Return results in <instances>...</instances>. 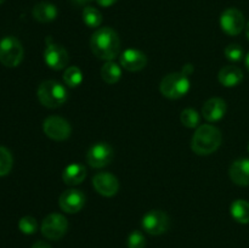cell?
Returning a JSON list of instances; mask_svg holds the SVG:
<instances>
[{
    "label": "cell",
    "instance_id": "11",
    "mask_svg": "<svg viewBox=\"0 0 249 248\" xmlns=\"http://www.w3.org/2000/svg\"><path fill=\"white\" fill-rule=\"evenodd\" d=\"M220 27L228 35H238L246 27L245 16L235 7L226 9L220 16Z\"/></svg>",
    "mask_w": 249,
    "mask_h": 248
},
{
    "label": "cell",
    "instance_id": "2",
    "mask_svg": "<svg viewBox=\"0 0 249 248\" xmlns=\"http://www.w3.org/2000/svg\"><path fill=\"white\" fill-rule=\"evenodd\" d=\"M221 131L212 124H202L195 131L191 141V148L199 156H207L215 152L221 145Z\"/></svg>",
    "mask_w": 249,
    "mask_h": 248
},
{
    "label": "cell",
    "instance_id": "21",
    "mask_svg": "<svg viewBox=\"0 0 249 248\" xmlns=\"http://www.w3.org/2000/svg\"><path fill=\"white\" fill-rule=\"evenodd\" d=\"M101 77L107 84H116L122 77V68L113 61H106L101 68Z\"/></svg>",
    "mask_w": 249,
    "mask_h": 248
},
{
    "label": "cell",
    "instance_id": "25",
    "mask_svg": "<svg viewBox=\"0 0 249 248\" xmlns=\"http://www.w3.org/2000/svg\"><path fill=\"white\" fill-rule=\"evenodd\" d=\"M180 121L186 128H197L201 121L198 112L194 108H186L180 114Z\"/></svg>",
    "mask_w": 249,
    "mask_h": 248
},
{
    "label": "cell",
    "instance_id": "29",
    "mask_svg": "<svg viewBox=\"0 0 249 248\" xmlns=\"http://www.w3.org/2000/svg\"><path fill=\"white\" fill-rule=\"evenodd\" d=\"M117 1H118V0H96L97 4L102 7H109L112 6V5L116 4Z\"/></svg>",
    "mask_w": 249,
    "mask_h": 248
},
{
    "label": "cell",
    "instance_id": "36",
    "mask_svg": "<svg viewBox=\"0 0 249 248\" xmlns=\"http://www.w3.org/2000/svg\"><path fill=\"white\" fill-rule=\"evenodd\" d=\"M248 151H249V145H248Z\"/></svg>",
    "mask_w": 249,
    "mask_h": 248
},
{
    "label": "cell",
    "instance_id": "10",
    "mask_svg": "<svg viewBox=\"0 0 249 248\" xmlns=\"http://www.w3.org/2000/svg\"><path fill=\"white\" fill-rule=\"evenodd\" d=\"M113 148L106 142H97L89 148L87 153V162L91 168L106 167L113 159Z\"/></svg>",
    "mask_w": 249,
    "mask_h": 248
},
{
    "label": "cell",
    "instance_id": "17",
    "mask_svg": "<svg viewBox=\"0 0 249 248\" xmlns=\"http://www.w3.org/2000/svg\"><path fill=\"white\" fill-rule=\"evenodd\" d=\"M219 83L226 88L237 87L243 80V72L237 66H225L219 71Z\"/></svg>",
    "mask_w": 249,
    "mask_h": 248
},
{
    "label": "cell",
    "instance_id": "24",
    "mask_svg": "<svg viewBox=\"0 0 249 248\" xmlns=\"http://www.w3.org/2000/svg\"><path fill=\"white\" fill-rule=\"evenodd\" d=\"M14 165V157L11 152L4 146H0V177L9 174Z\"/></svg>",
    "mask_w": 249,
    "mask_h": 248
},
{
    "label": "cell",
    "instance_id": "33",
    "mask_svg": "<svg viewBox=\"0 0 249 248\" xmlns=\"http://www.w3.org/2000/svg\"><path fill=\"white\" fill-rule=\"evenodd\" d=\"M245 62H246V66H247L248 71H249V53L246 55V58H245Z\"/></svg>",
    "mask_w": 249,
    "mask_h": 248
},
{
    "label": "cell",
    "instance_id": "16",
    "mask_svg": "<svg viewBox=\"0 0 249 248\" xmlns=\"http://www.w3.org/2000/svg\"><path fill=\"white\" fill-rule=\"evenodd\" d=\"M230 179L238 186H248L249 185V159L240 158L231 164L229 169Z\"/></svg>",
    "mask_w": 249,
    "mask_h": 248
},
{
    "label": "cell",
    "instance_id": "4",
    "mask_svg": "<svg viewBox=\"0 0 249 248\" xmlns=\"http://www.w3.org/2000/svg\"><path fill=\"white\" fill-rule=\"evenodd\" d=\"M160 94L170 100L181 99L189 92L190 79L182 72L170 73L165 75L160 84Z\"/></svg>",
    "mask_w": 249,
    "mask_h": 248
},
{
    "label": "cell",
    "instance_id": "22",
    "mask_svg": "<svg viewBox=\"0 0 249 248\" xmlns=\"http://www.w3.org/2000/svg\"><path fill=\"white\" fill-rule=\"evenodd\" d=\"M83 21L89 28H97L102 23V14L92 6H85L83 10Z\"/></svg>",
    "mask_w": 249,
    "mask_h": 248
},
{
    "label": "cell",
    "instance_id": "26",
    "mask_svg": "<svg viewBox=\"0 0 249 248\" xmlns=\"http://www.w3.org/2000/svg\"><path fill=\"white\" fill-rule=\"evenodd\" d=\"M18 229L24 235H33L38 230V223H36V218L31 215H26L19 219Z\"/></svg>",
    "mask_w": 249,
    "mask_h": 248
},
{
    "label": "cell",
    "instance_id": "8",
    "mask_svg": "<svg viewBox=\"0 0 249 248\" xmlns=\"http://www.w3.org/2000/svg\"><path fill=\"white\" fill-rule=\"evenodd\" d=\"M43 130L48 138L55 141L67 140L72 134L71 124L65 118L58 116H50L43 123Z\"/></svg>",
    "mask_w": 249,
    "mask_h": 248
},
{
    "label": "cell",
    "instance_id": "32",
    "mask_svg": "<svg viewBox=\"0 0 249 248\" xmlns=\"http://www.w3.org/2000/svg\"><path fill=\"white\" fill-rule=\"evenodd\" d=\"M192 72H194V66L190 65V63H187V65H185L184 68H182V73H184V74L190 75Z\"/></svg>",
    "mask_w": 249,
    "mask_h": 248
},
{
    "label": "cell",
    "instance_id": "20",
    "mask_svg": "<svg viewBox=\"0 0 249 248\" xmlns=\"http://www.w3.org/2000/svg\"><path fill=\"white\" fill-rule=\"evenodd\" d=\"M231 216L240 224H249V202L246 199H236L230 207Z\"/></svg>",
    "mask_w": 249,
    "mask_h": 248
},
{
    "label": "cell",
    "instance_id": "14",
    "mask_svg": "<svg viewBox=\"0 0 249 248\" xmlns=\"http://www.w3.org/2000/svg\"><path fill=\"white\" fill-rule=\"evenodd\" d=\"M119 62L124 70L129 72H139L142 68H145L147 63V57L145 53L136 49H126L121 53Z\"/></svg>",
    "mask_w": 249,
    "mask_h": 248
},
{
    "label": "cell",
    "instance_id": "5",
    "mask_svg": "<svg viewBox=\"0 0 249 248\" xmlns=\"http://www.w3.org/2000/svg\"><path fill=\"white\" fill-rule=\"evenodd\" d=\"M23 46L17 38L7 35L0 40V63L5 67H17L23 60Z\"/></svg>",
    "mask_w": 249,
    "mask_h": 248
},
{
    "label": "cell",
    "instance_id": "6",
    "mask_svg": "<svg viewBox=\"0 0 249 248\" xmlns=\"http://www.w3.org/2000/svg\"><path fill=\"white\" fill-rule=\"evenodd\" d=\"M41 233L49 240L57 241L65 236L68 230V220L58 213H51L41 223Z\"/></svg>",
    "mask_w": 249,
    "mask_h": 248
},
{
    "label": "cell",
    "instance_id": "31",
    "mask_svg": "<svg viewBox=\"0 0 249 248\" xmlns=\"http://www.w3.org/2000/svg\"><path fill=\"white\" fill-rule=\"evenodd\" d=\"M32 248H51V246L49 243L44 242V241H38V242L32 246Z\"/></svg>",
    "mask_w": 249,
    "mask_h": 248
},
{
    "label": "cell",
    "instance_id": "7",
    "mask_svg": "<svg viewBox=\"0 0 249 248\" xmlns=\"http://www.w3.org/2000/svg\"><path fill=\"white\" fill-rule=\"evenodd\" d=\"M141 225H142V229L147 233L153 236H158L167 232L170 226V219L168 216V214L164 213L163 211L153 209V211L147 212L142 216Z\"/></svg>",
    "mask_w": 249,
    "mask_h": 248
},
{
    "label": "cell",
    "instance_id": "3",
    "mask_svg": "<svg viewBox=\"0 0 249 248\" xmlns=\"http://www.w3.org/2000/svg\"><path fill=\"white\" fill-rule=\"evenodd\" d=\"M38 100L44 107L57 108L68 99L67 89L56 80H45L38 88Z\"/></svg>",
    "mask_w": 249,
    "mask_h": 248
},
{
    "label": "cell",
    "instance_id": "35",
    "mask_svg": "<svg viewBox=\"0 0 249 248\" xmlns=\"http://www.w3.org/2000/svg\"><path fill=\"white\" fill-rule=\"evenodd\" d=\"M4 1H5V0H0V5H1Z\"/></svg>",
    "mask_w": 249,
    "mask_h": 248
},
{
    "label": "cell",
    "instance_id": "23",
    "mask_svg": "<svg viewBox=\"0 0 249 248\" xmlns=\"http://www.w3.org/2000/svg\"><path fill=\"white\" fill-rule=\"evenodd\" d=\"M63 82L68 88H77L83 82V73L77 66H71L63 73Z\"/></svg>",
    "mask_w": 249,
    "mask_h": 248
},
{
    "label": "cell",
    "instance_id": "1",
    "mask_svg": "<svg viewBox=\"0 0 249 248\" xmlns=\"http://www.w3.org/2000/svg\"><path fill=\"white\" fill-rule=\"evenodd\" d=\"M90 48L92 53L100 60L113 61L121 51V39L113 28L102 27L92 33Z\"/></svg>",
    "mask_w": 249,
    "mask_h": 248
},
{
    "label": "cell",
    "instance_id": "18",
    "mask_svg": "<svg viewBox=\"0 0 249 248\" xmlns=\"http://www.w3.org/2000/svg\"><path fill=\"white\" fill-rule=\"evenodd\" d=\"M85 177H87V168L80 163H72L63 169V182L71 186L82 184Z\"/></svg>",
    "mask_w": 249,
    "mask_h": 248
},
{
    "label": "cell",
    "instance_id": "12",
    "mask_svg": "<svg viewBox=\"0 0 249 248\" xmlns=\"http://www.w3.org/2000/svg\"><path fill=\"white\" fill-rule=\"evenodd\" d=\"M85 202H87V197L84 192L75 189L63 191L58 199L60 208L68 214H74L82 211Z\"/></svg>",
    "mask_w": 249,
    "mask_h": 248
},
{
    "label": "cell",
    "instance_id": "27",
    "mask_svg": "<svg viewBox=\"0 0 249 248\" xmlns=\"http://www.w3.org/2000/svg\"><path fill=\"white\" fill-rule=\"evenodd\" d=\"M225 56L228 60L232 61V62H238L243 58L245 53H243V49L241 48V45L238 44H230L225 48Z\"/></svg>",
    "mask_w": 249,
    "mask_h": 248
},
{
    "label": "cell",
    "instance_id": "9",
    "mask_svg": "<svg viewBox=\"0 0 249 248\" xmlns=\"http://www.w3.org/2000/svg\"><path fill=\"white\" fill-rule=\"evenodd\" d=\"M44 61L53 71H61L67 66L68 53L62 45L53 43L51 38H46V48L44 50Z\"/></svg>",
    "mask_w": 249,
    "mask_h": 248
},
{
    "label": "cell",
    "instance_id": "15",
    "mask_svg": "<svg viewBox=\"0 0 249 248\" xmlns=\"http://www.w3.org/2000/svg\"><path fill=\"white\" fill-rule=\"evenodd\" d=\"M226 106L225 100L220 99V97H212V99L207 100L206 104L202 107V116L206 121L214 123V122H218L225 116Z\"/></svg>",
    "mask_w": 249,
    "mask_h": 248
},
{
    "label": "cell",
    "instance_id": "19",
    "mask_svg": "<svg viewBox=\"0 0 249 248\" xmlns=\"http://www.w3.org/2000/svg\"><path fill=\"white\" fill-rule=\"evenodd\" d=\"M58 10L53 4L49 1L38 2L33 7V17L40 23H48L57 17Z\"/></svg>",
    "mask_w": 249,
    "mask_h": 248
},
{
    "label": "cell",
    "instance_id": "30",
    "mask_svg": "<svg viewBox=\"0 0 249 248\" xmlns=\"http://www.w3.org/2000/svg\"><path fill=\"white\" fill-rule=\"evenodd\" d=\"M92 0H71V2H72L73 5H75V6H87V5Z\"/></svg>",
    "mask_w": 249,
    "mask_h": 248
},
{
    "label": "cell",
    "instance_id": "34",
    "mask_svg": "<svg viewBox=\"0 0 249 248\" xmlns=\"http://www.w3.org/2000/svg\"><path fill=\"white\" fill-rule=\"evenodd\" d=\"M246 35H247V38H248V40H249V21H248L247 26H246Z\"/></svg>",
    "mask_w": 249,
    "mask_h": 248
},
{
    "label": "cell",
    "instance_id": "28",
    "mask_svg": "<svg viewBox=\"0 0 249 248\" xmlns=\"http://www.w3.org/2000/svg\"><path fill=\"white\" fill-rule=\"evenodd\" d=\"M126 243H128V248H145L146 238L141 231L135 230L129 235Z\"/></svg>",
    "mask_w": 249,
    "mask_h": 248
},
{
    "label": "cell",
    "instance_id": "13",
    "mask_svg": "<svg viewBox=\"0 0 249 248\" xmlns=\"http://www.w3.org/2000/svg\"><path fill=\"white\" fill-rule=\"evenodd\" d=\"M92 186L101 196L112 197L118 192L119 181L116 175L108 172L97 173L92 177Z\"/></svg>",
    "mask_w": 249,
    "mask_h": 248
}]
</instances>
